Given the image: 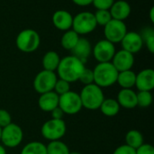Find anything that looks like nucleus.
I'll return each mask as SVG.
<instances>
[{"label":"nucleus","instance_id":"9d476101","mask_svg":"<svg viewBox=\"0 0 154 154\" xmlns=\"http://www.w3.org/2000/svg\"><path fill=\"white\" fill-rule=\"evenodd\" d=\"M127 32V26L125 21L112 19L104 26V34L106 40L116 44L121 42L122 39Z\"/></svg>","mask_w":154,"mask_h":154},{"label":"nucleus","instance_id":"7c9ffc66","mask_svg":"<svg viewBox=\"0 0 154 154\" xmlns=\"http://www.w3.org/2000/svg\"><path fill=\"white\" fill-rule=\"evenodd\" d=\"M115 0H93L92 5L97 10H109Z\"/></svg>","mask_w":154,"mask_h":154},{"label":"nucleus","instance_id":"1a4fd4ad","mask_svg":"<svg viewBox=\"0 0 154 154\" xmlns=\"http://www.w3.org/2000/svg\"><path fill=\"white\" fill-rule=\"evenodd\" d=\"M57 79L58 76L55 72L42 69L33 79V88L40 95L52 91Z\"/></svg>","mask_w":154,"mask_h":154},{"label":"nucleus","instance_id":"f257e3e1","mask_svg":"<svg viewBox=\"0 0 154 154\" xmlns=\"http://www.w3.org/2000/svg\"><path fill=\"white\" fill-rule=\"evenodd\" d=\"M85 63L73 55L65 56L60 59V64L56 69L59 79H64L69 83L79 81V79L85 69Z\"/></svg>","mask_w":154,"mask_h":154},{"label":"nucleus","instance_id":"20e7f679","mask_svg":"<svg viewBox=\"0 0 154 154\" xmlns=\"http://www.w3.org/2000/svg\"><path fill=\"white\" fill-rule=\"evenodd\" d=\"M17 49L24 53L35 51L41 44L40 34L32 29H24L21 31L15 39Z\"/></svg>","mask_w":154,"mask_h":154},{"label":"nucleus","instance_id":"9b49d317","mask_svg":"<svg viewBox=\"0 0 154 154\" xmlns=\"http://www.w3.org/2000/svg\"><path fill=\"white\" fill-rule=\"evenodd\" d=\"M116 51L115 44L106 39L98 41L92 48V54L98 63L111 62Z\"/></svg>","mask_w":154,"mask_h":154},{"label":"nucleus","instance_id":"aec40b11","mask_svg":"<svg viewBox=\"0 0 154 154\" xmlns=\"http://www.w3.org/2000/svg\"><path fill=\"white\" fill-rule=\"evenodd\" d=\"M60 57L56 51H47L43 55L42 60L43 69L55 72L60 64Z\"/></svg>","mask_w":154,"mask_h":154},{"label":"nucleus","instance_id":"412c9836","mask_svg":"<svg viewBox=\"0 0 154 154\" xmlns=\"http://www.w3.org/2000/svg\"><path fill=\"white\" fill-rule=\"evenodd\" d=\"M135 79L136 73L132 69L118 72L116 83L122 88H133L135 86Z\"/></svg>","mask_w":154,"mask_h":154},{"label":"nucleus","instance_id":"423d86ee","mask_svg":"<svg viewBox=\"0 0 154 154\" xmlns=\"http://www.w3.org/2000/svg\"><path fill=\"white\" fill-rule=\"evenodd\" d=\"M67 125L63 119H50L46 121L41 128L42 137L49 142L60 140L66 134Z\"/></svg>","mask_w":154,"mask_h":154},{"label":"nucleus","instance_id":"4be33fe9","mask_svg":"<svg viewBox=\"0 0 154 154\" xmlns=\"http://www.w3.org/2000/svg\"><path fill=\"white\" fill-rule=\"evenodd\" d=\"M101 113L106 116H116L120 111V106L115 98H105L99 107Z\"/></svg>","mask_w":154,"mask_h":154},{"label":"nucleus","instance_id":"f3484780","mask_svg":"<svg viewBox=\"0 0 154 154\" xmlns=\"http://www.w3.org/2000/svg\"><path fill=\"white\" fill-rule=\"evenodd\" d=\"M70 51L74 57L80 60L83 63H86L90 54L92 53L91 43L87 38L79 37L77 44Z\"/></svg>","mask_w":154,"mask_h":154},{"label":"nucleus","instance_id":"a878e982","mask_svg":"<svg viewBox=\"0 0 154 154\" xmlns=\"http://www.w3.org/2000/svg\"><path fill=\"white\" fill-rule=\"evenodd\" d=\"M47 154H69L68 145L60 140L51 141L46 145Z\"/></svg>","mask_w":154,"mask_h":154},{"label":"nucleus","instance_id":"0eeeda50","mask_svg":"<svg viewBox=\"0 0 154 154\" xmlns=\"http://www.w3.org/2000/svg\"><path fill=\"white\" fill-rule=\"evenodd\" d=\"M23 139V132L20 125L11 123L5 127L2 128L0 142L5 147L15 148L21 144Z\"/></svg>","mask_w":154,"mask_h":154},{"label":"nucleus","instance_id":"4c0bfd02","mask_svg":"<svg viewBox=\"0 0 154 154\" xmlns=\"http://www.w3.org/2000/svg\"><path fill=\"white\" fill-rule=\"evenodd\" d=\"M154 8L153 7H152L151 8V11H150V19H151V22L152 23H154Z\"/></svg>","mask_w":154,"mask_h":154},{"label":"nucleus","instance_id":"72a5a7b5","mask_svg":"<svg viewBox=\"0 0 154 154\" xmlns=\"http://www.w3.org/2000/svg\"><path fill=\"white\" fill-rule=\"evenodd\" d=\"M136 154H154L153 146L150 143H143L135 150Z\"/></svg>","mask_w":154,"mask_h":154},{"label":"nucleus","instance_id":"ddd939ff","mask_svg":"<svg viewBox=\"0 0 154 154\" xmlns=\"http://www.w3.org/2000/svg\"><path fill=\"white\" fill-rule=\"evenodd\" d=\"M121 45L123 50L135 54L143 49V42L139 32H127L121 41Z\"/></svg>","mask_w":154,"mask_h":154},{"label":"nucleus","instance_id":"dca6fc26","mask_svg":"<svg viewBox=\"0 0 154 154\" xmlns=\"http://www.w3.org/2000/svg\"><path fill=\"white\" fill-rule=\"evenodd\" d=\"M116 100L120 107L133 109L137 106V93L133 88H122L117 94Z\"/></svg>","mask_w":154,"mask_h":154},{"label":"nucleus","instance_id":"39448f33","mask_svg":"<svg viewBox=\"0 0 154 154\" xmlns=\"http://www.w3.org/2000/svg\"><path fill=\"white\" fill-rule=\"evenodd\" d=\"M97 26V24L94 16V13L83 11L73 16L71 29L75 31L79 36L92 32L95 31Z\"/></svg>","mask_w":154,"mask_h":154},{"label":"nucleus","instance_id":"a19ab883","mask_svg":"<svg viewBox=\"0 0 154 154\" xmlns=\"http://www.w3.org/2000/svg\"><path fill=\"white\" fill-rule=\"evenodd\" d=\"M1 133H2V128L0 127V140H1Z\"/></svg>","mask_w":154,"mask_h":154},{"label":"nucleus","instance_id":"7ed1b4c3","mask_svg":"<svg viewBox=\"0 0 154 154\" xmlns=\"http://www.w3.org/2000/svg\"><path fill=\"white\" fill-rule=\"evenodd\" d=\"M82 103V107L88 110L99 109L102 102L105 99L103 89L96 84L84 86L79 93Z\"/></svg>","mask_w":154,"mask_h":154},{"label":"nucleus","instance_id":"c9c22d12","mask_svg":"<svg viewBox=\"0 0 154 154\" xmlns=\"http://www.w3.org/2000/svg\"><path fill=\"white\" fill-rule=\"evenodd\" d=\"M51 118H53V119H63L64 113L58 106L51 112Z\"/></svg>","mask_w":154,"mask_h":154},{"label":"nucleus","instance_id":"473e14b6","mask_svg":"<svg viewBox=\"0 0 154 154\" xmlns=\"http://www.w3.org/2000/svg\"><path fill=\"white\" fill-rule=\"evenodd\" d=\"M113 154H136L135 152V149L126 145V144H123L118 146L115 151Z\"/></svg>","mask_w":154,"mask_h":154},{"label":"nucleus","instance_id":"4468645a","mask_svg":"<svg viewBox=\"0 0 154 154\" xmlns=\"http://www.w3.org/2000/svg\"><path fill=\"white\" fill-rule=\"evenodd\" d=\"M139 91H152L154 88V70L144 69L136 74L135 86Z\"/></svg>","mask_w":154,"mask_h":154},{"label":"nucleus","instance_id":"6ab92c4d","mask_svg":"<svg viewBox=\"0 0 154 154\" xmlns=\"http://www.w3.org/2000/svg\"><path fill=\"white\" fill-rule=\"evenodd\" d=\"M59 97L53 90L41 94L38 99V106L43 112L51 113L53 109L59 106Z\"/></svg>","mask_w":154,"mask_h":154},{"label":"nucleus","instance_id":"bb28decb","mask_svg":"<svg viewBox=\"0 0 154 154\" xmlns=\"http://www.w3.org/2000/svg\"><path fill=\"white\" fill-rule=\"evenodd\" d=\"M152 91H139L137 93V106L149 107L152 104Z\"/></svg>","mask_w":154,"mask_h":154},{"label":"nucleus","instance_id":"6e6552de","mask_svg":"<svg viewBox=\"0 0 154 154\" xmlns=\"http://www.w3.org/2000/svg\"><path fill=\"white\" fill-rule=\"evenodd\" d=\"M59 107L64 115H76L82 109V103L79 94L69 90V92L60 96Z\"/></svg>","mask_w":154,"mask_h":154},{"label":"nucleus","instance_id":"e433bc0d","mask_svg":"<svg viewBox=\"0 0 154 154\" xmlns=\"http://www.w3.org/2000/svg\"><path fill=\"white\" fill-rule=\"evenodd\" d=\"M71 1L79 6H87L92 4L93 0H71Z\"/></svg>","mask_w":154,"mask_h":154},{"label":"nucleus","instance_id":"f704fd0d","mask_svg":"<svg viewBox=\"0 0 154 154\" xmlns=\"http://www.w3.org/2000/svg\"><path fill=\"white\" fill-rule=\"evenodd\" d=\"M143 44L146 45L148 51L151 52V53H153L154 52V34L152 35H150L148 37H146L143 41Z\"/></svg>","mask_w":154,"mask_h":154},{"label":"nucleus","instance_id":"cd10ccee","mask_svg":"<svg viewBox=\"0 0 154 154\" xmlns=\"http://www.w3.org/2000/svg\"><path fill=\"white\" fill-rule=\"evenodd\" d=\"M94 16L97 24L101 26H105L112 20V16L109 10H97L96 13H94Z\"/></svg>","mask_w":154,"mask_h":154},{"label":"nucleus","instance_id":"2f4dec72","mask_svg":"<svg viewBox=\"0 0 154 154\" xmlns=\"http://www.w3.org/2000/svg\"><path fill=\"white\" fill-rule=\"evenodd\" d=\"M12 123V116L5 109H0V127L4 128Z\"/></svg>","mask_w":154,"mask_h":154},{"label":"nucleus","instance_id":"5701e85b","mask_svg":"<svg viewBox=\"0 0 154 154\" xmlns=\"http://www.w3.org/2000/svg\"><path fill=\"white\" fill-rule=\"evenodd\" d=\"M79 37L80 36L75 31H73L72 29L68 30L61 36L60 44H61V46H62L63 49L70 51L75 47V45L77 44Z\"/></svg>","mask_w":154,"mask_h":154},{"label":"nucleus","instance_id":"2eb2a0df","mask_svg":"<svg viewBox=\"0 0 154 154\" xmlns=\"http://www.w3.org/2000/svg\"><path fill=\"white\" fill-rule=\"evenodd\" d=\"M52 23L60 31L66 32L72 28L73 16L66 10H57L52 14Z\"/></svg>","mask_w":154,"mask_h":154},{"label":"nucleus","instance_id":"393cba45","mask_svg":"<svg viewBox=\"0 0 154 154\" xmlns=\"http://www.w3.org/2000/svg\"><path fill=\"white\" fill-rule=\"evenodd\" d=\"M20 154H47L46 145L38 141H32L24 145Z\"/></svg>","mask_w":154,"mask_h":154},{"label":"nucleus","instance_id":"f8f14e48","mask_svg":"<svg viewBox=\"0 0 154 154\" xmlns=\"http://www.w3.org/2000/svg\"><path fill=\"white\" fill-rule=\"evenodd\" d=\"M111 63L118 72L129 70L132 69L134 64V54L122 49L118 51H116Z\"/></svg>","mask_w":154,"mask_h":154},{"label":"nucleus","instance_id":"a211bd4d","mask_svg":"<svg viewBox=\"0 0 154 154\" xmlns=\"http://www.w3.org/2000/svg\"><path fill=\"white\" fill-rule=\"evenodd\" d=\"M109 12L111 14L112 19L125 21L131 14L132 8L128 2L125 0H118L114 2L109 9Z\"/></svg>","mask_w":154,"mask_h":154},{"label":"nucleus","instance_id":"b1692460","mask_svg":"<svg viewBox=\"0 0 154 154\" xmlns=\"http://www.w3.org/2000/svg\"><path fill=\"white\" fill-rule=\"evenodd\" d=\"M143 140V134L138 130H130L125 134V144L135 150L144 143Z\"/></svg>","mask_w":154,"mask_h":154},{"label":"nucleus","instance_id":"c85d7f7f","mask_svg":"<svg viewBox=\"0 0 154 154\" xmlns=\"http://www.w3.org/2000/svg\"><path fill=\"white\" fill-rule=\"evenodd\" d=\"M69 90H70V83H69L68 81L61 79H57L55 86H54V88H53V91L57 95L61 96V95L69 92Z\"/></svg>","mask_w":154,"mask_h":154},{"label":"nucleus","instance_id":"c756f323","mask_svg":"<svg viewBox=\"0 0 154 154\" xmlns=\"http://www.w3.org/2000/svg\"><path fill=\"white\" fill-rule=\"evenodd\" d=\"M79 81H80L84 86L93 84L94 83V74H93V69H87L85 68L84 70L82 71Z\"/></svg>","mask_w":154,"mask_h":154},{"label":"nucleus","instance_id":"f03ea898","mask_svg":"<svg viewBox=\"0 0 154 154\" xmlns=\"http://www.w3.org/2000/svg\"><path fill=\"white\" fill-rule=\"evenodd\" d=\"M94 84L101 88H109L116 83L118 71L111 62H101L97 64L93 69Z\"/></svg>","mask_w":154,"mask_h":154},{"label":"nucleus","instance_id":"58836bf2","mask_svg":"<svg viewBox=\"0 0 154 154\" xmlns=\"http://www.w3.org/2000/svg\"><path fill=\"white\" fill-rule=\"evenodd\" d=\"M0 154H6L5 147L3 144H0Z\"/></svg>","mask_w":154,"mask_h":154},{"label":"nucleus","instance_id":"ea45409f","mask_svg":"<svg viewBox=\"0 0 154 154\" xmlns=\"http://www.w3.org/2000/svg\"><path fill=\"white\" fill-rule=\"evenodd\" d=\"M69 154H82V153H80V152H69Z\"/></svg>","mask_w":154,"mask_h":154}]
</instances>
